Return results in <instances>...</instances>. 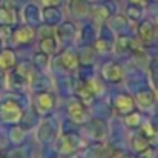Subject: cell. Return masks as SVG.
<instances>
[{
	"mask_svg": "<svg viewBox=\"0 0 158 158\" xmlns=\"http://www.w3.org/2000/svg\"><path fill=\"white\" fill-rule=\"evenodd\" d=\"M85 141L77 132H64L58 140V154L72 155L83 148Z\"/></svg>",
	"mask_w": 158,
	"mask_h": 158,
	"instance_id": "1",
	"label": "cell"
},
{
	"mask_svg": "<svg viewBox=\"0 0 158 158\" xmlns=\"http://www.w3.org/2000/svg\"><path fill=\"white\" fill-rule=\"evenodd\" d=\"M68 115H69L71 121H74L77 124H85L91 118L88 105L85 102H81L78 97H72L68 102Z\"/></svg>",
	"mask_w": 158,
	"mask_h": 158,
	"instance_id": "2",
	"label": "cell"
},
{
	"mask_svg": "<svg viewBox=\"0 0 158 158\" xmlns=\"http://www.w3.org/2000/svg\"><path fill=\"white\" fill-rule=\"evenodd\" d=\"M0 120L11 124L20 123L23 120V110L20 105L14 100H5L0 103Z\"/></svg>",
	"mask_w": 158,
	"mask_h": 158,
	"instance_id": "3",
	"label": "cell"
},
{
	"mask_svg": "<svg viewBox=\"0 0 158 158\" xmlns=\"http://www.w3.org/2000/svg\"><path fill=\"white\" fill-rule=\"evenodd\" d=\"M57 132H58V126H57L55 120L48 117V118H45L40 123V126L37 129V138H39L40 143L46 144V143L52 141L54 138L57 137Z\"/></svg>",
	"mask_w": 158,
	"mask_h": 158,
	"instance_id": "4",
	"label": "cell"
},
{
	"mask_svg": "<svg viewBox=\"0 0 158 158\" xmlns=\"http://www.w3.org/2000/svg\"><path fill=\"white\" fill-rule=\"evenodd\" d=\"M102 77L109 83H121L124 78V69L117 61H106L102 66Z\"/></svg>",
	"mask_w": 158,
	"mask_h": 158,
	"instance_id": "5",
	"label": "cell"
},
{
	"mask_svg": "<svg viewBox=\"0 0 158 158\" xmlns=\"http://www.w3.org/2000/svg\"><path fill=\"white\" fill-rule=\"evenodd\" d=\"M86 134L94 141H103L107 137V124L102 118H89L86 123Z\"/></svg>",
	"mask_w": 158,
	"mask_h": 158,
	"instance_id": "6",
	"label": "cell"
},
{
	"mask_svg": "<svg viewBox=\"0 0 158 158\" xmlns=\"http://www.w3.org/2000/svg\"><path fill=\"white\" fill-rule=\"evenodd\" d=\"M34 103H35V110H37V112H40V114H48V112H51L54 107H55L57 97H55V94L51 92L49 89L40 91V92H37Z\"/></svg>",
	"mask_w": 158,
	"mask_h": 158,
	"instance_id": "7",
	"label": "cell"
},
{
	"mask_svg": "<svg viewBox=\"0 0 158 158\" xmlns=\"http://www.w3.org/2000/svg\"><path fill=\"white\" fill-rule=\"evenodd\" d=\"M57 61H58L60 68H61L63 71H66V72H74V71H77V68L80 66L77 52L72 51V49H69V48H64V49L61 51V54H60L58 58H57Z\"/></svg>",
	"mask_w": 158,
	"mask_h": 158,
	"instance_id": "8",
	"label": "cell"
},
{
	"mask_svg": "<svg viewBox=\"0 0 158 158\" xmlns=\"http://www.w3.org/2000/svg\"><path fill=\"white\" fill-rule=\"evenodd\" d=\"M75 34H77V29H75V25L72 22H60L57 29H55L57 42L61 45H69L74 40Z\"/></svg>",
	"mask_w": 158,
	"mask_h": 158,
	"instance_id": "9",
	"label": "cell"
},
{
	"mask_svg": "<svg viewBox=\"0 0 158 158\" xmlns=\"http://www.w3.org/2000/svg\"><path fill=\"white\" fill-rule=\"evenodd\" d=\"M34 37H35V32H34V29L29 26V25H22V26H19V28H15L14 31H12V34H11V42L14 43V45H28V43H31L32 40H34Z\"/></svg>",
	"mask_w": 158,
	"mask_h": 158,
	"instance_id": "10",
	"label": "cell"
},
{
	"mask_svg": "<svg viewBox=\"0 0 158 158\" xmlns=\"http://www.w3.org/2000/svg\"><path fill=\"white\" fill-rule=\"evenodd\" d=\"M114 109L121 114V115H126L129 112H132L135 109V100L134 97L127 95V94H118L114 97Z\"/></svg>",
	"mask_w": 158,
	"mask_h": 158,
	"instance_id": "11",
	"label": "cell"
},
{
	"mask_svg": "<svg viewBox=\"0 0 158 158\" xmlns=\"http://www.w3.org/2000/svg\"><path fill=\"white\" fill-rule=\"evenodd\" d=\"M89 14L92 15V19L97 23H105L106 20L114 14V5H110L109 2L102 3V5H94V6H91Z\"/></svg>",
	"mask_w": 158,
	"mask_h": 158,
	"instance_id": "12",
	"label": "cell"
},
{
	"mask_svg": "<svg viewBox=\"0 0 158 158\" xmlns=\"http://www.w3.org/2000/svg\"><path fill=\"white\" fill-rule=\"evenodd\" d=\"M138 39L143 45H151L155 40V25L151 20H143L138 25Z\"/></svg>",
	"mask_w": 158,
	"mask_h": 158,
	"instance_id": "13",
	"label": "cell"
},
{
	"mask_svg": "<svg viewBox=\"0 0 158 158\" xmlns=\"http://www.w3.org/2000/svg\"><path fill=\"white\" fill-rule=\"evenodd\" d=\"M138 42H135L132 37H129L127 34H120L115 40V51L120 54H127V52H137L138 51Z\"/></svg>",
	"mask_w": 158,
	"mask_h": 158,
	"instance_id": "14",
	"label": "cell"
},
{
	"mask_svg": "<svg viewBox=\"0 0 158 158\" xmlns=\"http://www.w3.org/2000/svg\"><path fill=\"white\" fill-rule=\"evenodd\" d=\"M74 92H75V97H78L86 105H91L95 100V94L91 91V88L88 86L86 80H77V83L74 86Z\"/></svg>",
	"mask_w": 158,
	"mask_h": 158,
	"instance_id": "15",
	"label": "cell"
},
{
	"mask_svg": "<svg viewBox=\"0 0 158 158\" xmlns=\"http://www.w3.org/2000/svg\"><path fill=\"white\" fill-rule=\"evenodd\" d=\"M28 83H29L31 88H32L34 91H37V92L46 91V89H49V86H51V80L43 74V71H39V69L34 71V74H32V77L29 78Z\"/></svg>",
	"mask_w": 158,
	"mask_h": 158,
	"instance_id": "16",
	"label": "cell"
},
{
	"mask_svg": "<svg viewBox=\"0 0 158 158\" xmlns=\"http://www.w3.org/2000/svg\"><path fill=\"white\" fill-rule=\"evenodd\" d=\"M42 15H43L45 23L49 25V26L58 25L60 22H63V12L58 6H45Z\"/></svg>",
	"mask_w": 158,
	"mask_h": 158,
	"instance_id": "17",
	"label": "cell"
},
{
	"mask_svg": "<svg viewBox=\"0 0 158 158\" xmlns=\"http://www.w3.org/2000/svg\"><path fill=\"white\" fill-rule=\"evenodd\" d=\"M17 63V55L11 48L0 49V69L2 71H9L15 66Z\"/></svg>",
	"mask_w": 158,
	"mask_h": 158,
	"instance_id": "18",
	"label": "cell"
},
{
	"mask_svg": "<svg viewBox=\"0 0 158 158\" xmlns=\"http://www.w3.org/2000/svg\"><path fill=\"white\" fill-rule=\"evenodd\" d=\"M135 105H138L141 109H149L155 102V94L149 89H141L135 94Z\"/></svg>",
	"mask_w": 158,
	"mask_h": 158,
	"instance_id": "19",
	"label": "cell"
},
{
	"mask_svg": "<svg viewBox=\"0 0 158 158\" xmlns=\"http://www.w3.org/2000/svg\"><path fill=\"white\" fill-rule=\"evenodd\" d=\"M107 26L112 29V32L120 34L123 29H126L127 20H126V17L121 15V14H112V15L107 19Z\"/></svg>",
	"mask_w": 158,
	"mask_h": 158,
	"instance_id": "20",
	"label": "cell"
},
{
	"mask_svg": "<svg viewBox=\"0 0 158 158\" xmlns=\"http://www.w3.org/2000/svg\"><path fill=\"white\" fill-rule=\"evenodd\" d=\"M107 157V149L103 143L97 141L91 146L86 148L85 151V158H106Z\"/></svg>",
	"mask_w": 158,
	"mask_h": 158,
	"instance_id": "21",
	"label": "cell"
},
{
	"mask_svg": "<svg viewBox=\"0 0 158 158\" xmlns=\"http://www.w3.org/2000/svg\"><path fill=\"white\" fill-rule=\"evenodd\" d=\"M23 15H25V20L31 25H37L40 22V11H39V6L34 3H28L25 6Z\"/></svg>",
	"mask_w": 158,
	"mask_h": 158,
	"instance_id": "22",
	"label": "cell"
},
{
	"mask_svg": "<svg viewBox=\"0 0 158 158\" xmlns=\"http://www.w3.org/2000/svg\"><path fill=\"white\" fill-rule=\"evenodd\" d=\"M58 49V42L54 35H49V37H43L40 39V51L48 55H54Z\"/></svg>",
	"mask_w": 158,
	"mask_h": 158,
	"instance_id": "23",
	"label": "cell"
},
{
	"mask_svg": "<svg viewBox=\"0 0 158 158\" xmlns=\"http://www.w3.org/2000/svg\"><path fill=\"white\" fill-rule=\"evenodd\" d=\"M92 45H94V51H95V52L107 54L109 51H112V48H114V40H112V39H107V37L98 35Z\"/></svg>",
	"mask_w": 158,
	"mask_h": 158,
	"instance_id": "24",
	"label": "cell"
},
{
	"mask_svg": "<svg viewBox=\"0 0 158 158\" xmlns=\"http://www.w3.org/2000/svg\"><path fill=\"white\" fill-rule=\"evenodd\" d=\"M78 63L80 64H86V66H89V64H92L94 63V60H95V51H94V48L92 46H83L78 52Z\"/></svg>",
	"mask_w": 158,
	"mask_h": 158,
	"instance_id": "25",
	"label": "cell"
},
{
	"mask_svg": "<svg viewBox=\"0 0 158 158\" xmlns=\"http://www.w3.org/2000/svg\"><path fill=\"white\" fill-rule=\"evenodd\" d=\"M8 83H9V88L11 89H15V91H20V89H23L26 85H28V80L25 78V77H22L14 68H12V72L8 75Z\"/></svg>",
	"mask_w": 158,
	"mask_h": 158,
	"instance_id": "26",
	"label": "cell"
},
{
	"mask_svg": "<svg viewBox=\"0 0 158 158\" xmlns=\"http://www.w3.org/2000/svg\"><path fill=\"white\" fill-rule=\"evenodd\" d=\"M17 17H15V9L9 8V6H0V25H8L12 26L15 23Z\"/></svg>",
	"mask_w": 158,
	"mask_h": 158,
	"instance_id": "27",
	"label": "cell"
},
{
	"mask_svg": "<svg viewBox=\"0 0 158 158\" xmlns=\"http://www.w3.org/2000/svg\"><path fill=\"white\" fill-rule=\"evenodd\" d=\"M25 135H26V129L22 127V126H19L17 123L9 129V141H11L12 144H15V146H19V144L23 143Z\"/></svg>",
	"mask_w": 158,
	"mask_h": 158,
	"instance_id": "28",
	"label": "cell"
},
{
	"mask_svg": "<svg viewBox=\"0 0 158 158\" xmlns=\"http://www.w3.org/2000/svg\"><path fill=\"white\" fill-rule=\"evenodd\" d=\"M131 146H132V149H134L137 154H140V152H143L144 149H148V148L151 146V143H149V140H148L144 135H141L140 132H137V134L132 137V140H131Z\"/></svg>",
	"mask_w": 158,
	"mask_h": 158,
	"instance_id": "29",
	"label": "cell"
},
{
	"mask_svg": "<svg viewBox=\"0 0 158 158\" xmlns=\"http://www.w3.org/2000/svg\"><path fill=\"white\" fill-rule=\"evenodd\" d=\"M141 123H143V117H141V114L137 112L135 109H134L132 112H129V114L124 115V124H126L129 129H138Z\"/></svg>",
	"mask_w": 158,
	"mask_h": 158,
	"instance_id": "30",
	"label": "cell"
},
{
	"mask_svg": "<svg viewBox=\"0 0 158 158\" xmlns=\"http://www.w3.org/2000/svg\"><path fill=\"white\" fill-rule=\"evenodd\" d=\"M14 68H15V71H17L22 77H25L28 81H29V78L32 77L34 71H35V66H34V63H31V61H22V63H19V64L14 66Z\"/></svg>",
	"mask_w": 158,
	"mask_h": 158,
	"instance_id": "31",
	"label": "cell"
},
{
	"mask_svg": "<svg viewBox=\"0 0 158 158\" xmlns=\"http://www.w3.org/2000/svg\"><path fill=\"white\" fill-rule=\"evenodd\" d=\"M126 15L129 20H134V22H138L141 20L143 17V6L140 3H131L126 9Z\"/></svg>",
	"mask_w": 158,
	"mask_h": 158,
	"instance_id": "32",
	"label": "cell"
},
{
	"mask_svg": "<svg viewBox=\"0 0 158 158\" xmlns=\"http://www.w3.org/2000/svg\"><path fill=\"white\" fill-rule=\"evenodd\" d=\"M71 8H72V12H74V14H77V15H85V14L89 12L91 5H89L88 0H72Z\"/></svg>",
	"mask_w": 158,
	"mask_h": 158,
	"instance_id": "33",
	"label": "cell"
},
{
	"mask_svg": "<svg viewBox=\"0 0 158 158\" xmlns=\"http://www.w3.org/2000/svg\"><path fill=\"white\" fill-rule=\"evenodd\" d=\"M49 58H51V55L42 52V51L39 54H35V55H34V66H35V69H39V71H46L48 66H49Z\"/></svg>",
	"mask_w": 158,
	"mask_h": 158,
	"instance_id": "34",
	"label": "cell"
},
{
	"mask_svg": "<svg viewBox=\"0 0 158 158\" xmlns=\"http://www.w3.org/2000/svg\"><path fill=\"white\" fill-rule=\"evenodd\" d=\"M86 83H88V86L91 88V91L95 94V97H98V95H102V94L105 92V86H103V83H102L98 78L89 77V78H86Z\"/></svg>",
	"mask_w": 158,
	"mask_h": 158,
	"instance_id": "35",
	"label": "cell"
},
{
	"mask_svg": "<svg viewBox=\"0 0 158 158\" xmlns=\"http://www.w3.org/2000/svg\"><path fill=\"white\" fill-rule=\"evenodd\" d=\"M141 135H144L149 141H151V138L152 137H155V129L152 127V124L151 123H141L140 124V131H138Z\"/></svg>",
	"mask_w": 158,
	"mask_h": 158,
	"instance_id": "36",
	"label": "cell"
},
{
	"mask_svg": "<svg viewBox=\"0 0 158 158\" xmlns=\"http://www.w3.org/2000/svg\"><path fill=\"white\" fill-rule=\"evenodd\" d=\"M149 71H151V78H152V83L154 86L158 89V60H154L149 66Z\"/></svg>",
	"mask_w": 158,
	"mask_h": 158,
	"instance_id": "37",
	"label": "cell"
},
{
	"mask_svg": "<svg viewBox=\"0 0 158 158\" xmlns=\"http://www.w3.org/2000/svg\"><path fill=\"white\" fill-rule=\"evenodd\" d=\"M39 35H40V39H43V37H49V35H52V29H51V26L49 25H40L39 26V32H37Z\"/></svg>",
	"mask_w": 158,
	"mask_h": 158,
	"instance_id": "38",
	"label": "cell"
},
{
	"mask_svg": "<svg viewBox=\"0 0 158 158\" xmlns=\"http://www.w3.org/2000/svg\"><path fill=\"white\" fill-rule=\"evenodd\" d=\"M40 3L43 6H61L64 0H40Z\"/></svg>",
	"mask_w": 158,
	"mask_h": 158,
	"instance_id": "39",
	"label": "cell"
},
{
	"mask_svg": "<svg viewBox=\"0 0 158 158\" xmlns=\"http://www.w3.org/2000/svg\"><path fill=\"white\" fill-rule=\"evenodd\" d=\"M20 5H22V0H6V6H9L12 9H17Z\"/></svg>",
	"mask_w": 158,
	"mask_h": 158,
	"instance_id": "40",
	"label": "cell"
},
{
	"mask_svg": "<svg viewBox=\"0 0 158 158\" xmlns=\"http://www.w3.org/2000/svg\"><path fill=\"white\" fill-rule=\"evenodd\" d=\"M110 158H129V155H127V154H124V152L117 151V152H114V154L110 155Z\"/></svg>",
	"mask_w": 158,
	"mask_h": 158,
	"instance_id": "41",
	"label": "cell"
},
{
	"mask_svg": "<svg viewBox=\"0 0 158 158\" xmlns=\"http://www.w3.org/2000/svg\"><path fill=\"white\" fill-rule=\"evenodd\" d=\"M3 85H5V71L0 69V88H3Z\"/></svg>",
	"mask_w": 158,
	"mask_h": 158,
	"instance_id": "42",
	"label": "cell"
},
{
	"mask_svg": "<svg viewBox=\"0 0 158 158\" xmlns=\"http://www.w3.org/2000/svg\"><path fill=\"white\" fill-rule=\"evenodd\" d=\"M131 3H140V5H144V3H149L151 0H129Z\"/></svg>",
	"mask_w": 158,
	"mask_h": 158,
	"instance_id": "43",
	"label": "cell"
},
{
	"mask_svg": "<svg viewBox=\"0 0 158 158\" xmlns=\"http://www.w3.org/2000/svg\"><path fill=\"white\" fill-rule=\"evenodd\" d=\"M0 49H2V39H0Z\"/></svg>",
	"mask_w": 158,
	"mask_h": 158,
	"instance_id": "44",
	"label": "cell"
},
{
	"mask_svg": "<svg viewBox=\"0 0 158 158\" xmlns=\"http://www.w3.org/2000/svg\"><path fill=\"white\" fill-rule=\"evenodd\" d=\"M155 19H157V23H158V14H157V17H155Z\"/></svg>",
	"mask_w": 158,
	"mask_h": 158,
	"instance_id": "45",
	"label": "cell"
},
{
	"mask_svg": "<svg viewBox=\"0 0 158 158\" xmlns=\"http://www.w3.org/2000/svg\"><path fill=\"white\" fill-rule=\"evenodd\" d=\"M0 158H8V157H2V155H0Z\"/></svg>",
	"mask_w": 158,
	"mask_h": 158,
	"instance_id": "46",
	"label": "cell"
},
{
	"mask_svg": "<svg viewBox=\"0 0 158 158\" xmlns=\"http://www.w3.org/2000/svg\"><path fill=\"white\" fill-rule=\"evenodd\" d=\"M78 158H81V157H78Z\"/></svg>",
	"mask_w": 158,
	"mask_h": 158,
	"instance_id": "47",
	"label": "cell"
}]
</instances>
